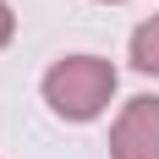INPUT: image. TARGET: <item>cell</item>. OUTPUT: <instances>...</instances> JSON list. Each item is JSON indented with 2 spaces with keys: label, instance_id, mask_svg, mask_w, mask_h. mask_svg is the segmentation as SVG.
I'll return each mask as SVG.
<instances>
[{
  "label": "cell",
  "instance_id": "cell-1",
  "mask_svg": "<svg viewBox=\"0 0 159 159\" xmlns=\"http://www.w3.org/2000/svg\"><path fill=\"white\" fill-rule=\"evenodd\" d=\"M115 93V66L99 55H66L44 71V104L61 121H93Z\"/></svg>",
  "mask_w": 159,
  "mask_h": 159
},
{
  "label": "cell",
  "instance_id": "cell-2",
  "mask_svg": "<svg viewBox=\"0 0 159 159\" xmlns=\"http://www.w3.org/2000/svg\"><path fill=\"white\" fill-rule=\"evenodd\" d=\"M110 159H159V93L132 99L110 126Z\"/></svg>",
  "mask_w": 159,
  "mask_h": 159
},
{
  "label": "cell",
  "instance_id": "cell-3",
  "mask_svg": "<svg viewBox=\"0 0 159 159\" xmlns=\"http://www.w3.org/2000/svg\"><path fill=\"white\" fill-rule=\"evenodd\" d=\"M132 66H137V71H154V77H159V16H148L143 28L132 33Z\"/></svg>",
  "mask_w": 159,
  "mask_h": 159
},
{
  "label": "cell",
  "instance_id": "cell-4",
  "mask_svg": "<svg viewBox=\"0 0 159 159\" xmlns=\"http://www.w3.org/2000/svg\"><path fill=\"white\" fill-rule=\"evenodd\" d=\"M11 33H16V16H11V6H6V0H0V49L11 44Z\"/></svg>",
  "mask_w": 159,
  "mask_h": 159
},
{
  "label": "cell",
  "instance_id": "cell-5",
  "mask_svg": "<svg viewBox=\"0 0 159 159\" xmlns=\"http://www.w3.org/2000/svg\"><path fill=\"white\" fill-rule=\"evenodd\" d=\"M104 6H121V0H104Z\"/></svg>",
  "mask_w": 159,
  "mask_h": 159
}]
</instances>
